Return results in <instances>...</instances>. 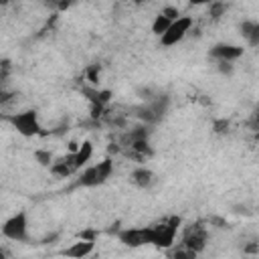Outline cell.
<instances>
[{"label": "cell", "instance_id": "cell-9", "mask_svg": "<svg viewBox=\"0 0 259 259\" xmlns=\"http://www.w3.org/2000/svg\"><path fill=\"white\" fill-rule=\"evenodd\" d=\"M117 239L127 247H142L150 245V227L142 229H123L117 233Z\"/></svg>", "mask_w": 259, "mask_h": 259}, {"label": "cell", "instance_id": "cell-19", "mask_svg": "<svg viewBox=\"0 0 259 259\" xmlns=\"http://www.w3.org/2000/svg\"><path fill=\"white\" fill-rule=\"evenodd\" d=\"M34 160H36V164L38 166H42V168H49L51 164H53V160H55V156L49 152V150H45V148H38V150H34Z\"/></svg>", "mask_w": 259, "mask_h": 259}, {"label": "cell", "instance_id": "cell-15", "mask_svg": "<svg viewBox=\"0 0 259 259\" xmlns=\"http://www.w3.org/2000/svg\"><path fill=\"white\" fill-rule=\"evenodd\" d=\"M73 154V162H75V168L77 170H81L83 166H87V162L93 158V144L89 142V140H85V142H81L79 144V148L75 150V152H71Z\"/></svg>", "mask_w": 259, "mask_h": 259}, {"label": "cell", "instance_id": "cell-5", "mask_svg": "<svg viewBox=\"0 0 259 259\" xmlns=\"http://www.w3.org/2000/svg\"><path fill=\"white\" fill-rule=\"evenodd\" d=\"M192 26H194V20L190 18V16H178L176 20H172L170 22V26L160 34V45L162 47H174V45H178L180 40H184L186 38V34L192 30Z\"/></svg>", "mask_w": 259, "mask_h": 259}, {"label": "cell", "instance_id": "cell-23", "mask_svg": "<svg viewBox=\"0 0 259 259\" xmlns=\"http://www.w3.org/2000/svg\"><path fill=\"white\" fill-rule=\"evenodd\" d=\"M160 12H162L166 18H170V20H176V18L180 16V10H178L176 6H164Z\"/></svg>", "mask_w": 259, "mask_h": 259}, {"label": "cell", "instance_id": "cell-7", "mask_svg": "<svg viewBox=\"0 0 259 259\" xmlns=\"http://www.w3.org/2000/svg\"><path fill=\"white\" fill-rule=\"evenodd\" d=\"M206 239H208V233L206 229L202 227V223H196V225H190L184 235H182V247H186L188 251H192L194 255H198L204 247H206Z\"/></svg>", "mask_w": 259, "mask_h": 259}, {"label": "cell", "instance_id": "cell-26", "mask_svg": "<svg viewBox=\"0 0 259 259\" xmlns=\"http://www.w3.org/2000/svg\"><path fill=\"white\" fill-rule=\"evenodd\" d=\"M190 4H194V6H202V4H208V2H212V0H188Z\"/></svg>", "mask_w": 259, "mask_h": 259}, {"label": "cell", "instance_id": "cell-8", "mask_svg": "<svg viewBox=\"0 0 259 259\" xmlns=\"http://www.w3.org/2000/svg\"><path fill=\"white\" fill-rule=\"evenodd\" d=\"M243 53H245V49L241 45H231V42H217L208 51V55L214 61H231V63H235L237 59H241Z\"/></svg>", "mask_w": 259, "mask_h": 259}, {"label": "cell", "instance_id": "cell-14", "mask_svg": "<svg viewBox=\"0 0 259 259\" xmlns=\"http://www.w3.org/2000/svg\"><path fill=\"white\" fill-rule=\"evenodd\" d=\"M130 146V154L138 160V162H144L146 158H152L154 156V148L150 144V140H134L127 144Z\"/></svg>", "mask_w": 259, "mask_h": 259}, {"label": "cell", "instance_id": "cell-20", "mask_svg": "<svg viewBox=\"0 0 259 259\" xmlns=\"http://www.w3.org/2000/svg\"><path fill=\"white\" fill-rule=\"evenodd\" d=\"M99 75H101V65H97V63H93V65H89L85 69V77H87V81L91 85H97L99 83Z\"/></svg>", "mask_w": 259, "mask_h": 259}, {"label": "cell", "instance_id": "cell-10", "mask_svg": "<svg viewBox=\"0 0 259 259\" xmlns=\"http://www.w3.org/2000/svg\"><path fill=\"white\" fill-rule=\"evenodd\" d=\"M49 170H51V174L57 176V178H67V176H71L73 172H77L75 162H73V154L69 152L67 156H63V158H59V160H53V164L49 166Z\"/></svg>", "mask_w": 259, "mask_h": 259}, {"label": "cell", "instance_id": "cell-17", "mask_svg": "<svg viewBox=\"0 0 259 259\" xmlns=\"http://www.w3.org/2000/svg\"><path fill=\"white\" fill-rule=\"evenodd\" d=\"M225 12H227L225 0H212V2H208V16H210L212 20H219Z\"/></svg>", "mask_w": 259, "mask_h": 259}, {"label": "cell", "instance_id": "cell-18", "mask_svg": "<svg viewBox=\"0 0 259 259\" xmlns=\"http://www.w3.org/2000/svg\"><path fill=\"white\" fill-rule=\"evenodd\" d=\"M170 22H172L170 18H166L162 12H158V14H156V18H154V22H152V32H154L156 36H160V34L170 26Z\"/></svg>", "mask_w": 259, "mask_h": 259}, {"label": "cell", "instance_id": "cell-16", "mask_svg": "<svg viewBox=\"0 0 259 259\" xmlns=\"http://www.w3.org/2000/svg\"><path fill=\"white\" fill-rule=\"evenodd\" d=\"M81 93L87 95L89 103H97V105H107L109 99L113 97V93H111L109 89H97V85H93V87H83Z\"/></svg>", "mask_w": 259, "mask_h": 259}, {"label": "cell", "instance_id": "cell-2", "mask_svg": "<svg viewBox=\"0 0 259 259\" xmlns=\"http://www.w3.org/2000/svg\"><path fill=\"white\" fill-rule=\"evenodd\" d=\"M113 174V160L111 158H103L101 162L97 164H91L87 166L83 172H81V178H79V186H87V188H93V186H101L105 184Z\"/></svg>", "mask_w": 259, "mask_h": 259}, {"label": "cell", "instance_id": "cell-12", "mask_svg": "<svg viewBox=\"0 0 259 259\" xmlns=\"http://www.w3.org/2000/svg\"><path fill=\"white\" fill-rule=\"evenodd\" d=\"M95 249V241H87V239H79L77 243H73L71 247H67L63 251V255L67 257H75V259H81V257H87L91 255Z\"/></svg>", "mask_w": 259, "mask_h": 259}, {"label": "cell", "instance_id": "cell-13", "mask_svg": "<svg viewBox=\"0 0 259 259\" xmlns=\"http://www.w3.org/2000/svg\"><path fill=\"white\" fill-rule=\"evenodd\" d=\"M239 32L247 40L249 47H257L259 45V22L257 20H243L239 24Z\"/></svg>", "mask_w": 259, "mask_h": 259}, {"label": "cell", "instance_id": "cell-27", "mask_svg": "<svg viewBox=\"0 0 259 259\" xmlns=\"http://www.w3.org/2000/svg\"><path fill=\"white\" fill-rule=\"evenodd\" d=\"M4 257H6V251H4V249H0V259H4Z\"/></svg>", "mask_w": 259, "mask_h": 259}, {"label": "cell", "instance_id": "cell-4", "mask_svg": "<svg viewBox=\"0 0 259 259\" xmlns=\"http://www.w3.org/2000/svg\"><path fill=\"white\" fill-rule=\"evenodd\" d=\"M8 121L12 123V127L24 136V138H34V136H40V121H38V113L34 109H24V111H18L14 115H8Z\"/></svg>", "mask_w": 259, "mask_h": 259}, {"label": "cell", "instance_id": "cell-24", "mask_svg": "<svg viewBox=\"0 0 259 259\" xmlns=\"http://www.w3.org/2000/svg\"><path fill=\"white\" fill-rule=\"evenodd\" d=\"M212 127H214V134H225V132H229V121L227 119H217Z\"/></svg>", "mask_w": 259, "mask_h": 259}, {"label": "cell", "instance_id": "cell-1", "mask_svg": "<svg viewBox=\"0 0 259 259\" xmlns=\"http://www.w3.org/2000/svg\"><path fill=\"white\" fill-rule=\"evenodd\" d=\"M182 225L180 217H168L166 221L150 227V245H156L160 249H170L176 241L178 229Z\"/></svg>", "mask_w": 259, "mask_h": 259}, {"label": "cell", "instance_id": "cell-22", "mask_svg": "<svg viewBox=\"0 0 259 259\" xmlns=\"http://www.w3.org/2000/svg\"><path fill=\"white\" fill-rule=\"evenodd\" d=\"M10 71H12V65H10V61H8V59H2V61H0V85H2V83L8 79Z\"/></svg>", "mask_w": 259, "mask_h": 259}, {"label": "cell", "instance_id": "cell-28", "mask_svg": "<svg viewBox=\"0 0 259 259\" xmlns=\"http://www.w3.org/2000/svg\"><path fill=\"white\" fill-rule=\"evenodd\" d=\"M132 2H134V4H142L144 0H132Z\"/></svg>", "mask_w": 259, "mask_h": 259}, {"label": "cell", "instance_id": "cell-6", "mask_svg": "<svg viewBox=\"0 0 259 259\" xmlns=\"http://www.w3.org/2000/svg\"><path fill=\"white\" fill-rule=\"evenodd\" d=\"M168 105H170V97L168 95H154L152 99L146 101L144 107L138 109V117L148 125L158 123L164 117V113L168 111Z\"/></svg>", "mask_w": 259, "mask_h": 259}, {"label": "cell", "instance_id": "cell-25", "mask_svg": "<svg viewBox=\"0 0 259 259\" xmlns=\"http://www.w3.org/2000/svg\"><path fill=\"white\" fill-rule=\"evenodd\" d=\"M12 97H14V93H12V91H8V89H4V87L0 85V107H2L4 103H8Z\"/></svg>", "mask_w": 259, "mask_h": 259}, {"label": "cell", "instance_id": "cell-21", "mask_svg": "<svg viewBox=\"0 0 259 259\" xmlns=\"http://www.w3.org/2000/svg\"><path fill=\"white\" fill-rule=\"evenodd\" d=\"M217 69H219V73L221 75H233V71H235V65L231 63V61H217Z\"/></svg>", "mask_w": 259, "mask_h": 259}, {"label": "cell", "instance_id": "cell-3", "mask_svg": "<svg viewBox=\"0 0 259 259\" xmlns=\"http://www.w3.org/2000/svg\"><path fill=\"white\" fill-rule=\"evenodd\" d=\"M2 237H6L8 241H28V214L26 210H18L14 214H10L4 223H2Z\"/></svg>", "mask_w": 259, "mask_h": 259}, {"label": "cell", "instance_id": "cell-11", "mask_svg": "<svg viewBox=\"0 0 259 259\" xmlns=\"http://www.w3.org/2000/svg\"><path fill=\"white\" fill-rule=\"evenodd\" d=\"M130 180H132L138 188H144V190H146V188L154 186V182H156V174H154L150 168H146V166H138V168L132 170Z\"/></svg>", "mask_w": 259, "mask_h": 259}]
</instances>
